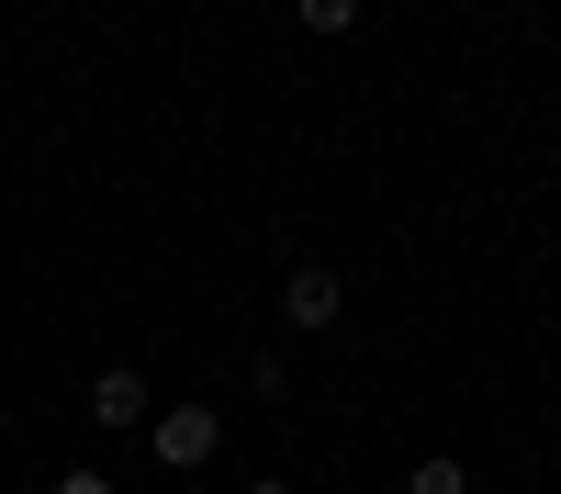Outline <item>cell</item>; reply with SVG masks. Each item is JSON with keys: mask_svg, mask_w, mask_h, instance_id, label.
<instances>
[{"mask_svg": "<svg viewBox=\"0 0 561 494\" xmlns=\"http://www.w3.org/2000/svg\"><path fill=\"white\" fill-rule=\"evenodd\" d=\"M214 449H225V416H214V404H158V461H169V472H203Z\"/></svg>", "mask_w": 561, "mask_h": 494, "instance_id": "cell-1", "label": "cell"}, {"mask_svg": "<svg viewBox=\"0 0 561 494\" xmlns=\"http://www.w3.org/2000/svg\"><path fill=\"white\" fill-rule=\"evenodd\" d=\"M348 314V292H337V269H293V282H280V326H304V337H325Z\"/></svg>", "mask_w": 561, "mask_h": 494, "instance_id": "cell-2", "label": "cell"}, {"mask_svg": "<svg viewBox=\"0 0 561 494\" xmlns=\"http://www.w3.org/2000/svg\"><path fill=\"white\" fill-rule=\"evenodd\" d=\"M90 416H102V427H147V371H135V359H113V371L90 382Z\"/></svg>", "mask_w": 561, "mask_h": 494, "instance_id": "cell-3", "label": "cell"}, {"mask_svg": "<svg viewBox=\"0 0 561 494\" xmlns=\"http://www.w3.org/2000/svg\"><path fill=\"white\" fill-rule=\"evenodd\" d=\"M404 494H472V472H460V461H415Z\"/></svg>", "mask_w": 561, "mask_h": 494, "instance_id": "cell-4", "label": "cell"}, {"mask_svg": "<svg viewBox=\"0 0 561 494\" xmlns=\"http://www.w3.org/2000/svg\"><path fill=\"white\" fill-rule=\"evenodd\" d=\"M293 12H304L314 34H348V23H359V0H293Z\"/></svg>", "mask_w": 561, "mask_h": 494, "instance_id": "cell-5", "label": "cell"}, {"mask_svg": "<svg viewBox=\"0 0 561 494\" xmlns=\"http://www.w3.org/2000/svg\"><path fill=\"white\" fill-rule=\"evenodd\" d=\"M57 494H113V483H102V472H68V483H57Z\"/></svg>", "mask_w": 561, "mask_h": 494, "instance_id": "cell-6", "label": "cell"}, {"mask_svg": "<svg viewBox=\"0 0 561 494\" xmlns=\"http://www.w3.org/2000/svg\"><path fill=\"white\" fill-rule=\"evenodd\" d=\"M248 494H293V483H248Z\"/></svg>", "mask_w": 561, "mask_h": 494, "instance_id": "cell-7", "label": "cell"}, {"mask_svg": "<svg viewBox=\"0 0 561 494\" xmlns=\"http://www.w3.org/2000/svg\"><path fill=\"white\" fill-rule=\"evenodd\" d=\"M0 438H12V416H0Z\"/></svg>", "mask_w": 561, "mask_h": 494, "instance_id": "cell-8", "label": "cell"}]
</instances>
